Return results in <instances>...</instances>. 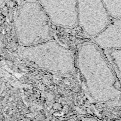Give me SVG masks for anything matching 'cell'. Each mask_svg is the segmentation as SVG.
Here are the masks:
<instances>
[{
	"label": "cell",
	"mask_w": 121,
	"mask_h": 121,
	"mask_svg": "<svg viewBox=\"0 0 121 121\" xmlns=\"http://www.w3.org/2000/svg\"><path fill=\"white\" fill-rule=\"evenodd\" d=\"M6 1L7 0H0V7L4 6Z\"/></svg>",
	"instance_id": "obj_9"
},
{
	"label": "cell",
	"mask_w": 121,
	"mask_h": 121,
	"mask_svg": "<svg viewBox=\"0 0 121 121\" xmlns=\"http://www.w3.org/2000/svg\"><path fill=\"white\" fill-rule=\"evenodd\" d=\"M51 22L66 28L78 23V0H38Z\"/></svg>",
	"instance_id": "obj_5"
},
{
	"label": "cell",
	"mask_w": 121,
	"mask_h": 121,
	"mask_svg": "<svg viewBox=\"0 0 121 121\" xmlns=\"http://www.w3.org/2000/svg\"><path fill=\"white\" fill-rule=\"evenodd\" d=\"M14 26L18 43L28 46L51 39V21L39 2L29 0L16 11Z\"/></svg>",
	"instance_id": "obj_2"
},
{
	"label": "cell",
	"mask_w": 121,
	"mask_h": 121,
	"mask_svg": "<svg viewBox=\"0 0 121 121\" xmlns=\"http://www.w3.org/2000/svg\"><path fill=\"white\" fill-rule=\"evenodd\" d=\"M77 66L86 90L93 101L121 105V85L102 50L93 42H86L78 46Z\"/></svg>",
	"instance_id": "obj_1"
},
{
	"label": "cell",
	"mask_w": 121,
	"mask_h": 121,
	"mask_svg": "<svg viewBox=\"0 0 121 121\" xmlns=\"http://www.w3.org/2000/svg\"><path fill=\"white\" fill-rule=\"evenodd\" d=\"M93 42L102 50L121 49V17L110 21Z\"/></svg>",
	"instance_id": "obj_6"
},
{
	"label": "cell",
	"mask_w": 121,
	"mask_h": 121,
	"mask_svg": "<svg viewBox=\"0 0 121 121\" xmlns=\"http://www.w3.org/2000/svg\"><path fill=\"white\" fill-rule=\"evenodd\" d=\"M109 16L113 18L121 17V0H102Z\"/></svg>",
	"instance_id": "obj_8"
},
{
	"label": "cell",
	"mask_w": 121,
	"mask_h": 121,
	"mask_svg": "<svg viewBox=\"0 0 121 121\" xmlns=\"http://www.w3.org/2000/svg\"><path fill=\"white\" fill-rule=\"evenodd\" d=\"M110 21L102 0H78V22L88 36L97 35Z\"/></svg>",
	"instance_id": "obj_4"
},
{
	"label": "cell",
	"mask_w": 121,
	"mask_h": 121,
	"mask_svg": "<svg viewBox=\"0 0 121 121\" xmlns=\"http://www.w3.org/2000/svg\"><path fill=\"white\" fill-rule=\"evenodd\" d=\"M102 51L117 79L121 85V49H104Z\"/></svg>",
	"instance_id": "obj_7"
},
{
	"label": "cell",
	"mask_w": 121,
	"mask_h": 121,
	"mask_svg": "<svg viewBox=\"0 0 121 121\" xmlns=\"http://www.w3.org/2000/svg\"><path fill=\"white\" fill-rule=\"evenodd\" d=\"M19 54L26 62L55 74L67 75L75 68V61L70 50L51 39L37 44L21 46Z\"/></svg>",
	"instance_id": "obj_3"
}]
</instances>
